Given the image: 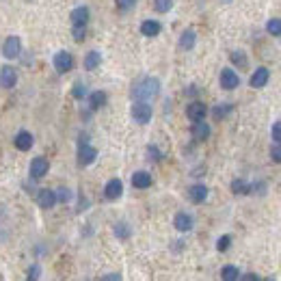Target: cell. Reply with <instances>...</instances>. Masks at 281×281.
I'll return each instance as SVG.
<instances>
[{
    "instance_id": "23",
    "label": "cell",
    "mask_w": 281,
    "mask_h": 281,
    "mask_svg": "<svg viewBox=\"0 0 281 281\" xmlns=\"http://www.w3.org/2000/svg\"><path fill=\"white\" fill-rule=\"evenodd\" d=\"M221 279L223 281H238L240 279V270L236 266H231V264H227V266L221 268Z\"/></svg>"
},
{
    "instance_id": "31",
    "label": "cell",
    "mask_w": 281,
    "mask_h": 281,
    "mask_svg": "<svg viewBox=\"0 0 281 281\" xmlns=\"http://www.w3.org/2000/svg\"><path fill=\"white\" fill-rule=\"evenodd\" d=\"M69 199H71V190L69 188H59V190H56V202L65 204V202H69Z\"/></svg>"
},
{
    "instance_id": "20",
    "label": "cell",
    "mask_w": 281,
    "mask_h": 281,
    "mask_svg": "<svg viewBox=\"0 0 281 281\" xmlns=\"http://www.w3.org/2000/svg\"><path fill=\"white\" fill-rule=\"evenodd\" d=\"M100 63H102V54H100L98 50L87 52V56H85V69H87V71L98 69V67H100Z\"/></svg>"
},
{
    "instance_id": "22",
    "label": "cell",
    "mask_w": 281,
    "mask_h": 281,
    "mask_svg": "<svg viewBox=\"0 0 281 281\" xmlns=\"http://www.w3.org/2000/svg\"><path fill=\"white\" fill-rule=\"evenodd\" d=\"M104 104H106V93L104 91H93L89 95V108L91 110H100Z\"/></svg>"
},
{
    "instance_id": "13",
    "label": "cell",
    "mask_w": 281,
    "mask_h": 281,
    "mask_svg": "<svg viewBox=\"0 0 281 281\" xmlns=\"http://www.w3.org/2000/svg\"><path fill=\"white\" fill-rule=\"evenodd\" d=\"M268 78H270V71L266 67H258V69L253 71V76H251V80H249V83H251L253 89H262V87L268 83Z\"/></svg>"
},
{
    "instance_id": "1",
    "label": "cell",
    "mask_w": 281,
    "mask_h": 281,
    "mask_svg": "<svg viewBox=\"0 0 281 281\" xmlns=\"http://www.w3.org/2000/svg\"><path fill=\"white\" fill-rule=\"evenodd\" d=\"M158 93H160V80L158 78H143L139 83H134L132 91H130L134 102H149V100H154Z\"/></svg>"
},
{
    "instance_id": "16",
    "label": "cell",
    "mask_w": 281,
    "mask_h": 281,
    "mask_svg": "<svg viewBox=\"0 0 281 281\" xmlns=\"http://www.w3.org/2000/svg\"><path fill=\"white\" fill-rule=\"evenodd\" d=\"M188 197H190L192 204H204L208 199V186H204V184H195V186H190Z\"/></svg>"
},
{
    "instance_id": "32",
    "label": "cell",
    "mask_w": 281,
    "mask_h": 281,
    "mask_svg": "<svg viewBox=\"0 0 281 281\" xmlns=\"http://www.w3.org/2000/svg\"><path fill=\"white\" fill-rule=\"evenodd\" d=\"M71 35H74L76 42H85V37H87V26H74Z\"/></svg>"
},
{
    "instance_id": "24",
    "label": "cell",
    "mask_w": 281,
    "mask_h": 281,
    "mask_svg": "<svg viewBox=\"0 0 281 281\" xmlns=\"http://www.w3.org/2000/svg\"><path fill=\"white\" fill-rule=\"evenodd\" d=\"M231 192H234V195H249V192H251V184L245 180H234L231 182Z\"/></svg>"
},
{
    "instance_id": "30",
    "label": "cell",
    "mask_w": 281,
    "mask_h": 281,
    "mask_svg": "<svg viewBox=\"0 0 281 281\" xmlns=\"http://www.w3.org/2000/svg\"><path fill=\"white\" fill-rule=\"evenodd\" d=\"M154 7L160 13H167L173 7V0H154Z\"/></svg>"
},
{
    "instance_id": "33",
    "label": "cell",
    "mask_w": 281,
    "mask_h": 281,
    "mask_svg": "<svg viewBox=\"0 0 281 281\" xmlns=\"http://www.w3.org/2000/svg\"><path fill=\"white\" fill-rule=\"evenodd\" d=\"M229 245H231V236H221L219 243H216V249L223 253V251H227V249H229Z\"/></svg>"
},
{
    "instance_id": "26",
    "label": "cell",
    "mask_w": 281,
    "mask_h": 281,
    "mask_svg": "<svg viewBox=\"0 0 281 281\" xmlns=\"http://www.w3.org/2000/svg\"><path fill=\"white\" fill-rule=\"evenodd\" d=\"M231 63H234V65H238L240 69H245L247 67V54L245 52H240V50H236V52H231Z\"/></svg>"
},
{
    "instance_id": "7",
    "label": "cell",
    "mask_w": 281,
    "mask_h": 281,
    "mask_svg": "<svg viewBox=\"0 0 281 281\" xmlns=\"http://www.w3.org/2000/svg\"><path fill=\"white\" fill-rule=\"evenodd\" d=\"M15 83H18V71L11 65H5L0 69V87H3V89H13Z\"/></svg>"
},
{
    "instance_id": "36",
    "label": "cell",
    "mask_w": 281,
    "mask_h": 281,
    "mask_svg": "<svg viewBox=\"0 0 281 281\" xmlns=\"http://www.w3.org/2000/svg\"><path fill=\"white\" fill-rule=\"evenodd\" d=\"M147 156L154 160V163H158V160L163 158V154H160V149H158L156 145H149V147H147Z\"/></svg>"
},
{
    "instance_id": "9",
    "label": "cell",
    "mask_w": 281,
    "mask_h": 281,
    "mask_svg": "<svg viewBox=\"0 0 281 281\" xmlns=\"http://www.w3.org/2000/svg\"><path fill=\"white\" fill-rule=\"evenodd\" d=\"M122 192H124V184H122V180H117V178H112L106 186H104V197H106L108 202L119 199V197H122Z\"/></svg>"
},
{
    "instance_id": "14",
    "label": "cell",
    "mask_w": 281,
    "mask_h": 281,
    "mask_svg": "<svg viewBox=\"0 0 281 281\" xmlns=\"http://www.w3.org/2000/svg\"><path fill=\"white\" fill-rule=\"evenodd\" d=\"M37 202H39V206H42L44 210H50V208H54V204H56V192H54V190H50V188L39 190Z\"/></svg>"
},
{
    "instance_id": "39",
    "label": "cell",
    "mask_w": 281,
    "mask_h": 281,
    "mask_svg": "<svg viewBox=\"0 0 281 281\" xmlns=\"http://www.w3.org/2000/svg\"><path fill=\"white\" fill-rule=\"evenodd\" d=\"M100 281H122V275H119V272H108V275H104Z\"/></svg>"
},
{
    "instance_id": "4",
    "label": "cell",
    "mask_w": 281,
    "mask_h": 281,
    "mask_svg": "<svg viewBox=\"0 0 281 281\" xmlns=\"http://www.w3.org/2000/svg\"><path fill=\"white\" fill-rule=\"evenodd\" d=\"M22 52V42H20V37H7L5 39V44H3V56L5 59H18Z\"/></svg>"
},
{
    "instance_id": "41",
    "label": "cell",
    "mask_w": 281,
    "mask_h": 281,
    "mask_svg": "<svg viewBox=\"0 0 281 281\" xmlns=\"http://www.w3.org/2000/svg\"><path fill=\"white\" fill-rule=\"evenodd\" d=\"M264 281H275V279H264Z\"/></svg>"
},
{
    "instance_id": "34",
    "label": "cell",
    "mask_w": 281,
    "mask_h": 281,
    "mask_svg": "<svg viewBox=\"0 0 281 281\" xmlns=\"http://www.w3.org/2000/svg\"><path fill=\"white\" fill-rule=\"evenodd\" d=\"M85 83H76L74 85V89H71V95H74V98H78V100H83L85 98Z\"/></svg>"
},
{
    "instance_id": "18",
    "label": "cell",
    "mask_w": 281,
    "mask_h": 281,
    "mask_svg": "<svg viewBox=\"0 0 281 281\" xmlns=\"http://www.w3.org/2000/svg\"><path fill=\"white\" fill-rule=\"evenodd\" d=\"M160 30H163V26H160V22H156V20H145L141 24V33L145 37H158Z\"/></svg>"
},
{
    "instance_id": "28",
    "label": "cell",
    "mask_w": 281,
    "mask_h": 281,
    "mask_svg": "<svg viewBox=\"0 0 281 281\" xmlns=\"http://www.w3.org/2000/svg\"><path fill=\"white\" fill-rule=\"evenodd\" d=\"M39 277H42V266L39 264H30V268L26 272V281H39Z\"/></svg>"
},
{
    "instance_id": "15",
    "label": "cell",
    "mask_w": 281,
    "mask_h": 281,
    "mask_svg": "<svg viewBox=\"0 0 281 281\" xmlns=\"http://www.w3.org/2000/svg\"><path fill=\"white\" fill-rule=\"evenodd\" d=\"M69 18H71L74 26H87V22H89V9H87V7H76Z\"/></svg>"
},
{
    "instance_id": "40",
    "label": "cell",
    "mask_w": 281,
    "mask_h": 281,
    "mask_svg": "<svg viewBox=\"0 0 281 281\" xmlns=\"http://www.w3.org/2000/svg\"><path fill=\"white\" fill-rule=\"evenodd\" d=\"M243 281H260V279L255 272H247V275H243Z\"/></svg>"
},
{
    "instance_id": "3",
    "label": "cell",
    "mask_w": 281,
    "mask_h": 281,
    "mask_svg": "<svg viewBox=\"0 0 281 281\" xmlns=\"http://www.w3.org/2000/svg\"><path fill=\"white\" fill-rule=\"evenodd\" d=\"M151 115H154V110H151V106L147 102H134L132 106V119L136 124H149Z\"/></svg>"
},
{
    "instance_id": "35",
    "label": "cell",
    "mask_w": 281,
    "mask_h": 281,
    "mask_svg": "<svg viewBox=\"0 0 281 281\" xmlns=\"http://www.w3.org/2000/svg\"><path fill=\"white\" fill-rule=\"evenodd\" d=\"M115 3H117V7H119L122 11H130L132 7L136 5V0H115Z\"/></svg>"
},
{
    "instance_id": "6",
    "label": "cell",
    "mask_w": 281,
    "mask_h": 281,
    "mask_svg": "<svg viewBox=\"0 0 281 281\" xmlns=\"http://www.w3.org/2000/svg\"><path fill=\"white\" fill-rule=\"evenodd\" d=\"M95 158H98V149L91 147L89 143H80V147H78V163L87 167V165H91L95 163Z\"/></svg>"
},
{
    "instance_id": "10",
    "label": "cell",
    "mask_w": 281,
    "mask_h": 281,
    "mask_svg": "<svg viewBox=\"0 0 281 281\" xmlns=\"http://www.w3.org/2000/svg\"><path fill=\"white\" fill-rule=\"evenodd\" d=\"M48 169H50V163H48L46 158H35L33 163H30V178L33 180H42L44 175L48 173Z\"/></svg>"
},
{
    "instance_id": "5",
    "label": "cell",
    "mask_w": 281,
    "mask_h": 281,
    "mask_svg": "<svg viewBox=\"0 0 281 281\" xmlns=\"http://www.w3.org/2000/svg\"><path fill=\"white\" fill-rule=\"evenodd\" d=\"M206 115H208V108H206V104H204V102H190V104H188V108H186V117L190 119L192 124L204 122Z\"/></svg>"
},
{
    "instance_id": "19",
    "label": "cell",
    "mask_w": 281,
    "mask_h": 281,
    "mask_svg": "<svg viewBox=\"0 0 281 281\" xmlns=\"http://www.w3.org/2000/svg\"><path fill=\"white\" fill-rule=\"evenodd\" d=\"M132 186L134 188H149L151 186V175L147 173V171H136L134 175H132Z\"/></svg>"
},
{
    "instance_id": "27",
    "label": "cell",
    "mask_w": 281,
    "mask_h": 281,
    "mask_svg": "<svg viewBox=\"0 0 281 281\" xmlns=\"http://www.w3.org/2000/svg\"><path fill=\"white\" fill-rule=\"evenodd\" d=\"M266 30H268V35L279 37V35H281V20H279V18H272V20L266 24Z\"/></svg>"
},
{
    "instance_id": "21",
    "label": "cell",
    "mask_w": 281,
    "mask_h": 281,
    "mask_svg": "<svg viewBox=\"0 0 281 281\" xmlns=\"http://www.w3.org/2000/svg\"><path fill=\"white\" fill-rule=\"evenodd\" d=\"M192 136H195V141H206L208 136H210V126H208L206 122H197L195 126H192Z\"/></svg>"
},
{
    "instance_id": "2",
    "label": "cell",
    "mask_w": 281,
    "mask_h": 281,
    "mask_svg": "<svg viewBox=\"0 0 281 281\" xmlns=\"http://www.w3.org/2000/svg\"><path fill=\"white\" fill-rule=\"evenodd\" d=\"M52 65L59 74H67V71H71V67H74V56H71L69 52H65V50H61V52L54 54Z\"/></svg>"
},
{
    "instance_id": "8",
    "label": "cell",
    "mask_w": 281,
    "mask_h": 281,
    "mask_svg": "<svg viewBox=\"0 0 281 281\" xmlns=\"http://www.w3.org/2000/svg\"><path fill=\"white\" fill-rule=\"evenodd\" d=\"M238 85H240V76L236 74L234 69H229V67H227V69H223V71H221V87H223V89L234 91Z\"/></svg>"
},
{
    "instance_id": "11",
    "label": "cell",
    "mask_w": 281,
    "mask_h": 281,
    "mask_svg": "<svg viewBox=\"0 0 281 281\" xmlns=\"http://www.w3.org/2000/svg\"><path fill=\"white\" fill-rule=\"evenodd\" d=\"M13 145L18 147L20 151H28L30 147L35 145V136L30 134V132H26V130H22V132H18V134H15V139H13Z\"/></svg>"
},
{
    "instance_id": "17",
    "label": "cell",
    "mask_w": 281,
    "mask_h": 281,
    "mask_svg": "<svg viewBox=\"0 0 281 281\" xmlns=\"http://www.w3.org/2000/svg\"><path fill=\"white\" fill-rule=\"evenodd\" d=\"M195 44H197V33L192 28H186L182 33V37H180V48H182V50H192Z\"/></svg>"
},
{
    "instance_id": "38",
    "label": "cell",
    "mask_w": 281,
    "mask_h": 281,
    "mask_svg": "<svg viewBox=\"0 0 281 281\" xmlns=\"http://www.w3.org/2000/svg\"><path fill=\"white\" fill-rule=\"evenodd\" d=\"M270 158L275 160V163H281V143H279V145H275V147L270 149Z\"/></svg>"
},
{
    "instance_id": "12",
    "label": "cell",
    "mask_w": 281,
    "mask_h": 281,
    "mask_svg": "<svg viewBox=\"0 0 281 281\" xmlns=\"http://www.w3.org/2000/svg\"><path fill=\"white\" fill-rule=\"evenodd\" d=\"M173 225H175V229H178V231L186 234V231L192 229L195 221H192V216L188 212H178V214H175V219H173Z\"/></svg>"
},
{
    "instance_id": "37",
    "label": "cell",
    "mask_w": 281,
    "mask_h": 281,
    "mask_svg": "<svg viewBox=\"0 0 281 281\" xmlns=\"http://www.w3.org/2000/svg\"><path fill=\"white\" fill-rule=\"evenodd\" d=\"M270 134H272V139H275L277 143H281V122H275V124H272Z\"/></svg>"
},
{
    "instance_id": "29",
    "label": "cell",
    "mask_w": 281,
    "mask_h": 281,
    "mask_svg": "<svg viewBox=\"0 0 281 281\" xmlns=\"http://www.w3.org/2000/svg\"><path fill=\"white\" fill-rule=\"evenodd\" d=\"M115 234H117V238L126 240V238H130V227H128L126 223H117L115 225Z\"/></svg>"
},
{
    "instance_id": "25",
    "label": "cell",
    "mask_w": 281,
    "mask_h": 281,
    "mask_svg": "<svg viewBox=\"0 0 281 281\" xmlns=\"http://www.w3.org/2000/svg\"><path fill=\"white\" fill-rule=\"evenodd\" d=\"M231 110H234V106H231V104H219V106L212 108V115H214V119H225Z\"/></svg>"
}]
</instances>
